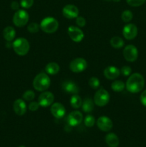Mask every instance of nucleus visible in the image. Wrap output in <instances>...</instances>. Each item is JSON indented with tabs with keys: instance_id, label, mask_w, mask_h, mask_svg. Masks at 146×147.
I'll return each mask as SVG.
<instances>
[{
	"instance_id": "7c9ffc66",
	"label": "nucleus",
	"mask_w": 146,
	"mask_h": 147,
	"mask_svg": "<svg viewBox=\"0 0 146 147\" xmlns=\"http://www.w3.org/2000/svg\"><path fill=\"white\" fill-rule=\"evenodd\" d=\"M126 1L131 7H140L145 2V0H126Z\"/></svg>"
},
{
	"instance_id": "ddd939ff",
	"label": "nucleus",
	"mask_w": 146,
	"mask_h": 147,
	"mask_svg": "<svg viewBox=\"0 0 146 147\" xmlns=\"http://www.w3.org/2000/svg\"><path fill=\"white\" fill-rule=\"evenodd\" d=\"M83 115L79 111H74L69 113L67 116V123L71 126H77L82 123Z\"/></svg>"
},
{
	"instance_id": "20e7f679",
	"label": "nucleus",
	"mask_w": 146,
	"mask_h": 147,
	"mask_svg": "<svg viewBox=\"0 0 146 147\" xmlns=\"http://www.w3.org/2000/svg\"><path fill=\"white\" fill-rule=\"evenodd\" d=\"M40 29L47 34L54 33L59 27V22L55 18L52 17H45L40 22Z\"/></svg>"
},
{
	"instance_id": "c756f323",
	"label": "nucleus",
	"mask_w": 146,
	"mask_h": 147,
	"mask_svg": "<svg viewBox=\"0 0 146 147\" xmlns=\"http://www.w3.org/2000/svg\"><path fill=\"white\" fill-rule=\"evenodd\" d=\"M40 29V26L36 22H31L27 26V30H28L30 33H32V34H35V33L38 32Z\"/></svg>"
},
{
	"instance_id": "c9c22d12",
	"label": "nucleus",
	"mask_w": 146,
	"mask_h": 147,
	"mask_svg": "<svg viewBox=\"0 0 146 147\" xmlns=\"http://www.w3.org/2000/svg\"><path fill=\"white\" fill-rule=\"evenodd\" d=\"M140 100L142 104L146 107V90H144V91L141 93L140 97Z\"/></svg>"
},
{
	"instance_id": "ea45409f",
	"label": "nucleus",
	"mask_w": 146,
	"mask_h": 147,
	"mask_svg": "<svg viewBox=\"0 0 146 147\" xmlns=\"http://www.w3.org/2000/svg\"><path fill=\"white\" fill-rule=\"evenodd\" d=\"M105 1H111V0H105Z\"/></svg>"
},
{
	"instance_id": "f03ea898",
	"label": "nucleus",
	"mask_w": 146,
	"mask_h": 147,
	"mask_svg": "<svg viewBox=\"0 0 146 147\" xmlns=\"http://www.w3.org/2000/svg\"><path fill=\"white\" fill-rule=\"evenodd\" d=\"M50 84H51V80L47 73H39L33 80V87L37 91H45L50 88Z\"/></svg>"
},
{
	"instance_id": "4468645a",
	"label": "nucleus",
	"mask_w": 146,
	"mask_h": 147,
	"mask_svg": "<svg viewBox=\"0 0 146 147\" xmlns=\"http://www.w3.org/2000/svg\"><path fill=\"white\" fill-rule=\"evenodd\" d=\"M50 111L55 119H60L64 117V115H65L66 109L62 103L56 102V103H52L51 105Z\"/></svg>"
},
{
	"instance_id": "dca6fc26",
	"label": "nucleus",
	"mask_w": 146,
	"mask_h": 147,
	"mask_svg": "<svg viewBox=\"0 0 146 147\" xmlns=\"http://www.w3.org/2000/svg\"><path fill=\"white\" fill-rule=\"evenodd\" d=\"M62 88L64 92L71 94H77L80 91V88L77 84L72 80H65L63 82L62 84Z\"/></svg>"
},
{
	"instance_id": "58836bf2",
	"label": "nucleus",
	"mask_w": 146,
	"mask_h": 147,
	"mask_svg": "<svg viewBox=\"0 0 146 147\" xmlns=\"http://www.w3.org/2000/svg\"><path fill=\"white\" fill-rule=\"evenodd\" d=\"M19 147H26V146H19Z\"/></svg>"
},
{
	"instance_id": "72a5a7b5",
	"label": "nucleus",
	"mask_w": 146,
	"mask_h": 147,
	"mask_svg": "<svg viewBox=\"0 0 146 147\" xmlns=\"http://www.w3.org/2000/svg\"><path fill=\"white\" fill-rule=\"evenodd\" d=\"M76 24H77V25L80 27H84L86 24V20L83 17L78 16V17L76 18Z\"/></svg>"
},
{
	"instance_id": "aec40b11",
	"label": "nucleus",
	"mask_w": 146,
	"mask_h": 147,
	"mask_svg": "<svg viewBox=\"0 0 146 147\" xmlns=\"http://www.w3.org/2000/svg\"><path fill=\"white\" fill-rule=\"evenodd\" d=\"M3 36L7 42L12 41L15 38L16 36V31L14 27H11V26L5 27L4 31H3Z\"/></svg>"
},
{
	"instance_id": "f8f14e48",
	"label": "nucleus",
	"mask_w": 146,
	"mask_h": 147,
	"mask_svg": "<svg viewBox=\"0 0 146 147\" xmlns=\"http://www.w3.org/2000/svg\"><path fill=\"white\" fill-rule=\"evenodd\" d=\"M97 126L99 129L102 131L107 132L112 129L113 126V121L111 119L107 116H100L97 121Z\"/></svg>"
},
{
	"instance_id": "0eeeda50",
	"label": "nucleus",
	"mask_w": 146,
	"mask_h": 147,
	"mask_svg": "<svg viewBox=\"0 0 146 147\" xmlns=\"http://www.w3.org/2000/svg\"><path fill=\"white\" fill-rule=\"evenodd\" d=\"M87 67V63L86 60L82 57H77L72 60L70 63V69L72 72L80 73L86 70Z\"/></svg>"
},
{
	"instance_id": "9b49d317",
	"label": "nucleus",
	"mask_w": 146,
	"mask_h": 147,
	"mask_svg": "<svg viewBox=\"0 0 146 147\" xmlns=\"http://www.w3.org/2000/svg\"><path fill=\"white\" fill-rule=\"evenodd\" d=\"M123 37L127 40H132L136 37L137 34V27L135 24H127L124 26L123 30Z\"/></svg>"
},
{
	"instance_id": "4be33fe9",
	"label": "nucleus",
	"mask_w": 146,
	"mask_h": 147,
	"mask_svg": "<svg viewBox=\"0 0 146 147\" xmlns=\"http://www.w3.org/2000/svg\"><path fill=\"white\" fill-rule=\"evenodd\" d=\"M94 101L90 98H86L82 100V109L85 113H90L94 109Z\"/></svg>"
},
{
	"instance_id": "412c9836",
	"label": "nucleus",
	"mask_w": 146,
	"mask_h": 147,
	"mask_svg": "<svg viewBox=\"0 0 146 147\" xmlns=\"http://www.w3.org/2000/svg\"><path fill=\"white\" fill-rule=\"evenodd\" d=\"M45 71L47 74L50 75V76H54L60 71V66L57 63H54V62H51L46 65Z\"/></svg>"
},
{
	"instance_id": "7ed1b4c3",
	"label": "nucleus",
	"mask_w": 146,
	"mask_h": 147,
	"mask_svg": "<svg viewBox=\"0 0 146 147\" xmlns=\"http://www.w3.org/2000/svg\"><path fill=\"white\" fill-rule=\"evenodd\" d=\"M14 51L19 56H24L29 53L30 49L29 42L24 37H19L12 43Z\"/></svg>"
},
{
	"instance_id": "423d86ee",
	"label": "nucleus",
	"mask_w": 146,
	"mask_h": 147,
	"mask_svg": "<svg viewBox=\"0 0 146 147\" xmlns=\"http://www.w3.org/2000/svg\"><path fill=\"white\" fill-rule=\"evenodd\" d=\"M29 14L24 9H19L14 13L13 17V23L16 27H21L25 26L29 21Z\"/></svg>"
},
{
	"instance_id": "e433bc0d",
	"label": "nucleus",
	"mask_w": 146,
	"mask_h": 147,
	"mask_svg": "<svg viewBox=\"0 0 146 147\" xmlns=\"http://www.w3.org/2000/svg\"><path fill=\"white\" fill-rule=\"evenodd\" d=\"M19 6H20V4H19L17 1H12V2L11 3V8L13 10H19Z\"/></svg>"
},
{
	"instance_id": "9d476101",
	"label": "nucleus",
	"mask_w": 146,
	"mask_h": 147,
	"mask_svg": "<svg viewBox=\"0 0 146 147\" xmlns=\"http://www.w3.org/2000/svg\"><path fill=\"white\" fill-rule=\"evenodd\" d=\"M54 100V96L50 91H43L38 98V103L42 107H48L51 106Z\"/></svg>"
},
{
	"instance_id": "f257e3e1",
	"label": "nucleus",
	"mask_w": 146,
	"mask_h": 147,
	"mask_svg": "<svg viewBox=\"0 0 146 147\" xmlns=\"http://www.w3.org/2000/svg\"><path fill=\"white\" fill-rule=\"evenodd\" d=\"M145 86V79L138 73L131 74L125 83L127 91L132 93H137L141 91Z\"/></svg>"
},
{
	"instance_id": "2eb2a0df",
	"label": "nucleus",
	"mask_w": 146,
	"mask_h": 147,
	"mask_svg": "<svg viewBox=\"0 0 146 147\" xmlns=\"http://www.w3.org/2000/svg\"><path fill=\"white\" fill-rule=\"evenodd\" d=\"M62 14L65 18L72 19L77 18L79 16V9L73 4H67L62 9Z\"/></svg>"
},
{
	"instance_id": "f704fd0d",
	"label": "nucleus",
	"mask_w": 146,
	"mask_h": 147,
	"mask_svg": "<svg viewBox=\"0 0 146 147\" xmlns=\"http://www.w3.org/2000/svg\"><path fill=\"white\" fill-rule=\"evenodd\" d=\"M40 104H39L38 102L37 101H31V103L29 104L28 109L29 110L31 111H36L39 109L40 108Z\"/></svg>"
},
{
	"instance_id": "f3484780",
	"label": "nucleus",
	"mask_w": 146,
	"mask_h": 147,
	"mask_svg": "<svg viewBox=\"0 0 146 147\" xmlns=\"http://www.w3.org/2000/svg\"><path fill=\"white\" fill-rule=\"evenodd\" d=\"M104 76L108 80H115L120 75V70L115 66L110 65L104 70Z\"/></svg>"
},
{
	"instance_id": "6e6552de",
	"label": "nucleus",
	"mask_w": 146,
	"mask_h": 147,
	"mask_svg": "<svg viewBox=\"0 0 146 147\" xmlns=\"http://www.w3.org/2000/svg\"><path fill=\"white\" fill-rule=\"evenodd\" d=\"M123 56L127 62L133 63L138 57V50L133 45H128L123 50Z\"/></svg>"
},
{
	"instance_id": "c85d7f7f",
	"label": "nucleus",
	"mask_w": 146,
	"mask_h": 147,
	"mask_svg": "<svg viewBox=\"0 0 146 147\" xmlns=\"http://www.w3.org/2000/svg\"><path fill=\"white\" fill-rule=\"evenodd\" d=\"M88 84L93 89H97L99 87H100V80L97 78L96 77H92L89 79Z\"/></svg>"
},
{
	"instance_id": "a211bd4d",
	"label": "nucleus",
	"mask_w": 146,
	"mask_h": 147,
	"mask_svg": "<svg viewBox=\"0 0 146 147\" xmlns=\"http://www.w3.org/2000/svg\"><path fill=\"white\" fill-rule=\"evenodd\" d=\"M14 113L18 116H23L27 111V105L22 99H17L13 104Z\"/></svg>"
},
{
	"instance_id": "6ab92c4d",
	"label": "nucleus",
	"mask_w": 146,
	"mask_h": 147,
	"mask_svg": "<svg viewBox=\"0 0 146 147\" xmlns=\"http://www.w3.org/2000/svg\"><path fill=\"white\" fill-rule=\"evenodd\" d=\"M105 142L109 147H117L120 144L119 138L114 133H109L106 135Z\"/></svg>"
},
{
	"instance_id": "1a4fd4ad",
	"label": "nucleus",
	"mask_w": 146,
	"mask_h": 147,
	"mask_svg": "<svg viewBox=\"0 0 146 147\" xmlns=\"http://www.w3.org/2000/svg\"><path fill=\"white\" fill-rule=\"evenodd\" d=\"M67 33L70 39L75 42H80L84 37L82 30L75 26H70L67 29Z\"/></svg>"
},
{
	"instance_id": "393cba45",
	"label": "nucleus",
	"mask_w": 146,
	"mask_h": 147,
	"mask_svg": "<svg viewBox=\"0 0 146 147\" xmlns=\"http://www.w3.org/2000/svg\"><path fill=\"white\" fill-rule=\"evenodd\" d=\"M125 88V84L122 80H115L111 84V88L115 92H122Z\"/></svg>"
},
{
	"instance_id": "bb28decb",
	"label": "nucleus",
	"mask_w": 146,
	"mask_h": 147,
	"mask_svg": "<svg viewBox=\"0 0 146 147\" xmlns=\"http://www.w3.org/2000/svg\"><path fill=\"white\" fill-rule=\"evenodd\" d=\"M84 125H85L87 127H92L94 125V123H95V119H94V117L93 116L88 114L85 116V118H84Z\"/></svg>"
},
{
	"instance_id": "4c0bfd02",
	"label": "nucleus",
	"mask_w": 146,
	"mask_h": 147,
	"mask_svg": "<svg viewBox=\"0 0 146 147\" xmlns=\"http://www.w3.org/2000/svg\"><path fill=\"white\" fill-rule=\"evenodd\" d=\"M113 1H115V2H118V1H120V0H113Z\"/></svg>"
},
{
	"instance_id": "a878e982",
	"label": "nucleus",
	"mask_w": 146,
	"mask_h": 147,
	"mask_svg": "<svg viewBox=\"0 0 146 147\" xmlns=\"http://www.w3.org/2000/svg\"><path fill=\"white\" fill-rule=\"evenodd\" d=\"M121 18L124 22H129L133 18V14L130 10H125L121 14Z\"/></svg>"
},
{
	"instance_id": "39448f33",
	"label": "nucleus",
	"mask_w": 146,
	"mask_h": 147,
	"mask_svg": "<svg viewBox=\"0 0 146 147\" xmlns=\"http://www.w3.org/2000/svg\"><path fill=\"white\" fill-rule=\"evenodd\" d=\"M93 101L96 106L99 107H103L106 106L110 101V94L105 89H99L94 93Z\"/></svg>"
},
{
	"instance_id": "5701e85b",
	"label": "nucleus",
	"mask_w": 146,
	"mask_h": 147,
	"mask_svg": "<svg viewBox=\"0 0 146 147\" xmlns=\"http://www.w3.org/2000/svg\"><path fill=\"white\" fill-rule=\"evenodd\" d=\"M82 104V100L78 95H73L70 98V105L74 109H77L80 108Z\"/></svg>"
},
{
	"instance_id": "473e14b6",
	"label": "nucleus",
	"mask_w": 146,
	"mask_h": 147,
	"mask_svg": "<svg viewBox=\"0 0 146 147\" xmlns=\"http://www.w3.org/2000/svg\"><path fill=\"white\" fill-rule=\"evenodd\" d=\"M132 73V69L130 66L125 65L122 67L121 70H120V73L123 75V76H130Z\"/></svg>"
},
{
	"instance_id": "b1692460",
	"label": "nucleus",
	"mask_w": 146,
	"mask_h": 147,
	"mask_svg": "<svg viewBox=\"0 0 146 147\" xmlns=\"http://www.w3.org/2000/svg\"><path fill=\"white\" fill-rule=\"evenodd\" d=\"M110 45L114 48L119 49L121 48V47H123L124 46L125 42L124 40L121 37L115 36V37H113L111 38V40H110Z\"/></svg>"
},
{
	"instance_id": "2f4dec72",
	"label": "nucleus",
	"mask_w": 146,
	"mask_h": 147,
	"mask_svg": "<svg viewBox=\"0 0 146 147\" xmlns=\"http://www.w3.org/2000/svg\"><path fill=\"white\" fill-rule=\"evenodd\" d=\"M34 4V0H21L20 6L24 9H29Z\"/></svg>"
},
{
	"instance_id": "cd10ccee",
	"label": "nucleus",
	"mask_w": 146,
	"mask_h": 147,
	"mask_svg": "<svg viewBox=\"0 0 146 147\" xmlns=\"http://www.w3.org/2000/svg\"><path fill=\"white\" fill-rule=\"evenodd\" d=\"M22 98L24 100H27V101H31V100H33V99L35 98V93H34V92L33 91V90H27L24 93Z\"/></svg>"
}]
</instances>
